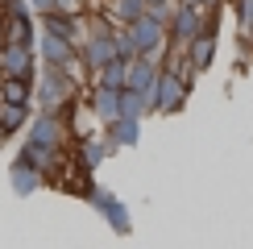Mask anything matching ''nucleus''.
Masks as SVG:
<instances>
[{
	"label": "nucleus",
	"mask_w": 253,
	"mask_h": 249,
	"mask_svg": "<svg viewBox=\"0 0 253 249\" xmlns=\"http://www.w3.org/2000/svg\"><path fill=\"white\" fill-rule=\"evenodd\" d=\"M79 96V83L71 67H54V62H42V75L34 79V112H58L67 100Z\"/></svg>",
	"instance_id": "obj_1"
},
{
	"label": "nucleus",
	"mask_w": 253,
	"mask_h": 249,
	"mask_svg": "<svg viewBox=\"0 0 253 249\" xmlns=\"http://www.w3.org/2000/svg\"><path fill=\"white\" fill-rule=\"evenodd\" d=\"M145 96H150V112L174 117V112L187 104V96H191V79H187V75H178V71L158 67V79H154V87L145 91Z\"/></svg>",
	"instance_id": "obj_2"
},
{
	"label": "nucleus",
	"mask_w": 253,
	"mask_h": 249,
	"mask_svg": "<svg viewBox=\"0 0 253 249\" xmlns=\"http://www.w3.org/2000/svg\"><path fill=\"white\" fill-rule=\"evenodd\" d=\"M129 38H133V46H137V54H145V58H158L162 62L166 54V21L162 17H154L150 8H145L137 21H129Z\"/></svg>",
	"instance_id": "obj_3"
},
{
	"label": "nucleus",
	"mask_w": 253,
	"mask_h": 249,
	"mask_svg": "<svg viewBox=\"0 0 253 249\" xmlns=\"http://www.w3.org/2000/svg\"><path fill=\"white\" fill-rule=\"evenodd\" d=\"M83 195H87V204L96 208L104 220H108L112 233H121V237H129V233H133V216H129V208H125V200H117L108 187H96V183H91Z\"/></svg>",
	"instance_id": "obj_4"
},
{
	"label": "nucleus",
	"mask_w": 253,
	"mask_h": 249,
	"mask_svg": "<svg viewBox=\"0 0 253 249\" xmlns=\"http://www.w3.org/2000/svg\"><path fill=\"white\" fill-rule=\"evenodd\" d=\"M0 79H38V46L4 42L0 46Z\"/></svg>",
	"instance_id": "obj_5"
},
{
	"label": "nucleus",
	"mask_w": 253,
	"mask_h": 249,
	"mask_svg": "<svg viewBox=\"0 0 253 249\" xmlns=\"http://www.w3.org/2000/svg\"><path fill=\"white\" fill-rule=\"evenodd\" d=\"M195 34H204V8L174 0L170 17H166V42H170V46H187Z\"/></svg>",
	"instance_id": "obj_6"
},
{
	"label": "nucleus",
	"mask_w": 253,
	"mask_h": 249,
	"mask_svg": "<svg viewBox=\"0 0 253 249\" xmlns=\"http://www.w3.org/2000/svg\"><path fill=\"white\" fill-rule=\"evenodd\" d=\"M25 137L38 141V145H50V150H62V145H67V137H71V129L62 124L58 112H34V117H29V124H25Z\"/></svg>",
	"instance_id": "obj_7"
},
{
	"label": "nucleus",
	"mask_w": 253,
	"mask_h": 249,
	"mask_svg": "<svg viewBox=\"0 0 253 249\" xmlns=\"http://www.w3.org/2000/svg\"><path fill=\"white\" fill-rule=\"evenodd\" d=\"M38 54L42 62H54V67H71L79 75V58H75V42H67V38H58V34H42L38 29Z\"/></svg>",
	"instance_id": "obj_8"
},
{
	"label": "nucleus",
	"mask_w": 253,
	"mask_h": 249,
	"mask_svg": "<svg viewBox=\"0 0 253 249\" xmlns=\"http://www.w3.org/2000/svg\"><path fill=\"white\" fill-rule=\"evenodd\" d=\"M17 158L25 162V166H34V170H42V179H50V174L62 166V150H50V145H38V141H21V150H17Z\"/></svg>",
	"instance_id": "obj_9"
},
{
	"label": "nucleus",
	"mask_w": 253,
	"mask_h": 249,
	"mask_svg": "<svg viewBox=\"0 0 253 249\" xmlns=\"http://www.w3.org/2000/svg\"><path fill=\"white\" fill-rule=\"evenodd\" d=\"M83 104L91 108V117H96L100 124H108V121L121 117V91L117 87H104V83H91V91H87Z\"/></svg>",
	"instance_id": "obj_10"
},
{
	"label": "nucleus",
	"mask_w": 253,
	"mask_h": 249,
	"mask_svg": "<svg viewBox=\"0 0 253 249\" xmlns=\"http://www.w3.org/2000/svg\"><path fill=\"white\" fill-rule=\"evenodd\" d=\"M183 58L187 67H191V75H199V71H208L216 62V34L212 29H204V34H195L191 42L183 46Z\"/></svg>",
	"instance_id": "obj_11"
},
{
	"label": "nucleus",
	"mask_w": 253,
	"mask_h": 249,
	"mask_svg": "<svg viewBox=\"0 0 253 249\" xmlns=\"http://www.w3.org/2000/svg\"><path fill=\"white\" fill-rule=\"evenodd\" d=\"M0 42H38V21L34 13H0Z\"/></svg>",
	"instance_id": "obj_12"
},
{
	"label": "nucleus",
	"mask_w": 253,
	"mask_h": 249,
	"mask_svg": "<svg viewBox=\"0 0 253 249\" xmlns=\"http://www.w3.org/2000/svg\"><path fill=\"white\" fill-rule=\"evenodd\" d=\"M117 154V145L108 141V133H83L79 137V166L83 170H96L104 158H112Z\"/></svg>",
	"instance_id": "obj_13"
},
{
	"label": "nucleus",
	"mask_w": 253,
	"mask_h": 249,
	"mask_svg": "<svg viewBox=\"0 0 253 249\" xmlns=\"http://www.w3.org/2000/svg\"><path fill=\"white\" fill-rule=\"evenodd\" d=\"M29 117H34V104H8V100H0V141H8L13 133H21L29 124Z\"/></svg>",
	"instance_id": "obj_14"
},
{
	"label": "nucleus",
	"mask_w": 253,
	"mask_h": 249,
	"mask_svg": "<svg viewBox=\"0 0 253 249\" xmlns=\"http://www.w3.org/2000/svg\"><path fill=\"white\" fill-rule=\"evenodd\" d=\"M8 187H13V195H34L46 187V179H42V170H34V166H25L21 158H13V166H8Z\"/></svg>",
	"instance_id": "obj_15"
},
{
	"label": "nucleus",
	"mask_w": 253,
	"mask_h": 249,
	"mask_svg": "<svg viewBox=\"0 0 253 249\" xmlns=\"http://www.w3.org/2000/svg\"><path fill=\"white\" fill-rule=\"evenodd\" d=\"M104 133H108V141L117 145V150H129V145L141 141V121L137 117H117V121L104 124Z\"/></svg>",
	"instance_id": "obj_16"
},
{
	"label": "nucleus",
	"mask_w": 253,
	"mask_h": 249,
	"mask_svg": "<svg viewBox=\"0 0 253 249\" xmlns=\"http://www.w3.org/2000/svg\"><path fill=\"white\" fill-rule=\"evenodd\" d=\"M145 8H150L145 0H108V4H104V13H108L112 25H129V21H137Z\"/></svg>",
	"instance_id": "obj_17"
},
{
	"label": "nucleus",
	"mask_w": 253,
	"mask_h": 249,
	"mask_svg": "<svg viewBox=\"0 0 253 249\" xmlns=\"http://www.w3.org/2000/svg\"><path fill=\"white\" fill-rule=\"evenodd\" d=\"M91 79H96V83H104V87H125V79H129V62H125V58H108V62H104V67H96V71H91Z\"/></svg>",
	"instance_id": "obj_18"
},
{
	"label": "nucleus",
	"mask_w": 253,
	"mask_h": 249,
	"mask_svg": "<svg viewBox=\"0 0 253 249\" xmlns=\"http://www.w3.org/2000/svg\"><path fill=\"white\" fill-rule=\"evenodd\" d=\"M121 117L145 121V117H150V96H145V91H137V87H121Z\"/></svg>",
	"instance_id": "obj_19"
},
{
	"label": "nucleus",
	"mask_w": 253,
	"mask_h": 249,
	"mask_svg": "<svg viewBox=\"0 0 253 249\" xmlns=\"http://www.w3.org/2000/svg\"><path fill=\"white\" fill-rule=\"evenodd\" d=\"M0 100H8V104H34V79H0Z\"/></svg>",
	"instance_id": "obj_20"
},
{
	"label": "nucleus",
	"mask_w": 253,
	"mask_h": 249,
	"mask_svg": "<svg viewBox=\"0 0 253 249\" xmlns=\"http://www.w3.org/2000/svg\"><path fill=\"white\" fill-rule=\"evenodd\" d=\"M228 4H233V13H237V29L245 34L253 25V0H228Z\"/></svg>",
	"instance_id": "obj_21"
},
{
	"label": "nucleus",
	"mask_w": 253,
	"mask_h": 249,
	"mask_svg": "<svg viewBox=\"0 0 253 249\" xmlns=\"http://www.w3.org/2000/svg\"><path fill=\"white\" fill-rule=\"evenodd\" d=\"M54 8L58 13H83L87 4H83V0H54Z\"/></svg>",
	"instance_id": "obj_22"
},
{
	"label": "nucleus",
	"mask_w": 253,
	"mask_h": 249,
	"mask_svg": "<svg viewBox=\"0 0 253 249\" xmlns=\"http://www.w3.org/2000/svg\"><path fill=\"white\" fill-rule=\"evenodd\" d=\"M25 4H29V13H50V8H54V0H25Z\"/></svg>",
	"instance_id": "obj_23"
},
{
	"label": "nucleus",
	"mask_w": 253,
	"mask_h": 249,
	"mask_svg": "<svg viewBox=\"0 0 253 249\" xmlns=\"http://www.w3.org/2000/svg\"><path fill=\"white\" fill-rule=\"evenodd\" d=\"M183 4H195V8H220V0H183Z\"/></svg>",
	"instance_id": "obj_24"
},
{
	"label": "nucleus",
	"mask_w": 253,
	"mask_h": 249,
	"mask_svg": "<svg viewBox=\"0 0 253 249\" xmlns=\"http://www.w3.org/2000/svg\"><path fill=\"white\" fill-rule=\"evenodd\" d=\"M241 38H245V46L253 50V25H249V29H245V34H241Z\"/></svg>",
	"instance_id": "obj_25"
},
{
	"label": "nucleus",
	"mask_w": 253,
	"mask_h": 249,
	"mask_svg": "<svg viewBox=\"0 0 253 249\" xmlns=\"http://www.w3.org/2000/svg\"><path fill=\"white\" fill-rule=\"evenodd\" d=\"M145 4H170V0H145Z\"/></svg>",
	"instance_id": "obj_26"
},
{
	"label": "nucleus",
	"mask_w": 253,
	"mask_h": 249,
	"mask_svg": "<svg viewBox=\"0 0 253 249\" xmlns=\"http://www.w3.org/2000/svg\"><path fill=\"white\" fill-rule=\"evenodd\" d=\"M0 46H4V42H0Z\"/></svg>",
	"instance_id": "obj_27"
}]
</instances>
